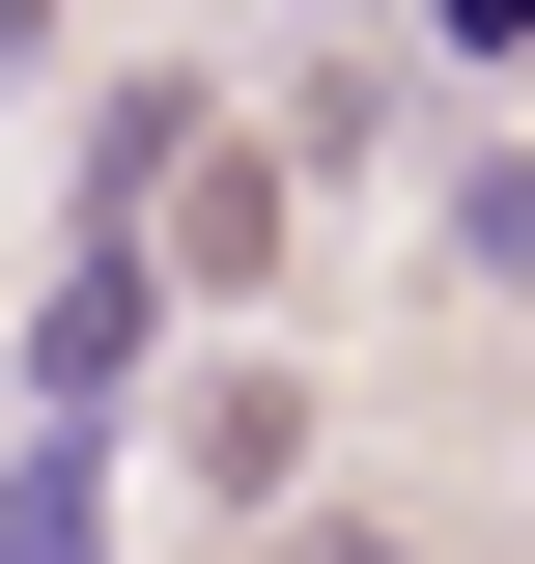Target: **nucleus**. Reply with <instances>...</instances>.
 Segmentation results:
<instances>
[{"instance_id":"nucleus-1","label":"nucleus","mask_w":535,"mask_h":564,"mask_svg":"<svg viewBox=\"0 0 535 564\" xmlns=\"http://www.w3.org/2000/svg\"><path fill=\"white\" fill-rule=\"evenodd\" d=\"M141 367H170V254L85 226V254L29 282V367H0V395H29V423H141Z\"/></svg>"},{"instance_id":"nucleus-2","label":"nucleus","mask_w":535,"mask_h":564,"mask_svg":"<svg viewBox=\"0 0 535 564\" xmlns=\"http://www.w3.org/2000/svg\"><path fill=\"white\" fill-rule=\"evenodd\" d=\"M170 480H198V536H226V508H282V480H310V395H282L254 339H226V367H170Z\"/></svg>"},{"instance_id":"nucleus-3","label":"nucleus","mask_w":535,"mask_h":564,"mask_svg":"<svg viewBox=\"0 0 535 564\" xmlns=\"http://www.w3.org/2000/svg\"><path fill=\"white\" fill-rule=\"evenodd\" d=\"M0 564H113V423H29L0 452Z\"/></svg>"},{"instance_id":"nucleus-4","label":"nucleus","mask_w":535,"mask_h":564,"mask_svg":"<svg viewBox=\"0 0 535 564\" xmlns=\"http://www.w3.org/2000/svg\"><path fill=\"white\" fill-rule=\"evenodd\" d=\"M451 254H479V282H535V141H507V170H451Z\"/></svg>"},{"instance_id":"nucleus-5","label":"nucleus","mask_w":535,"mask_h":564,"mask_svg":"<svg viewBox=\"0 0 535 564\" xmlns=\"http://www.w3.org/2000/svg\"><path fill=\"white\" fill-rule=\"evenodd\" d=\"M423 57H479V85H507V57H535V0H423Z\"/></svg>"},{"instance_id":"nucleus-6","label":"nucleus","mask_w":535,"mask_h":564,"mask_svg":"<svg viewBox=\"0 0 535 564\" xmlns=\"http://www.w3.org/2000/svg\"><path fill=\"white\" fill-rule=\"evenodd\" d=\"M0 57H57V0H0Z\"/></svg>"},{"instance_id":"nucleus-7","label":"nucleus","mask_w":535,"mask_h":564,"mask_svg":"<svg viewBox=\"0 0 535 564\" xmlns=\"http://www.w3.org/2000/svg\"><path fill=\"white\" fill-rule=\"evenodd\" d=\"M282 564H395V536H282Z\"/></svg>"}]
</instances>
